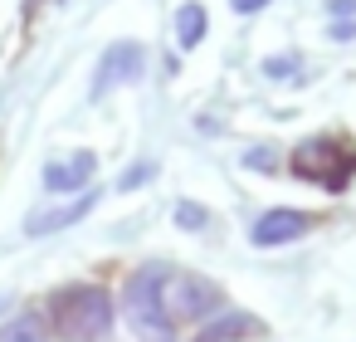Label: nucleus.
<instances>
[{"instance_id":"1","label":"nucleus","mask_w":356,"mask_h":342,"mask_svg":"<svg viewBox=\"0 0 356 342\" xmlns=\"http://www.w3.org/2000/svg\"><path fill=\"white\" fill-rule=\"evenodd\" d=\"M118 303L103 283H69L49 298V322L64 342H103L113 332Z\"/></svg>"},{"instance_id":"2","label":"nucleus","mask_w":356,"mask_h":342,"mask_svg":"<svg viewBox=\"0 0 356 342\" xmlns=\"http://www.w3.org/2000/svg\"><path fill=\"white\" fill-rule=\"evenodd\" d=\"M293 171L302 181H322L332 196L346 186V176L356 171V147H337V142H302L293 152Z\"/></svg>"},{"instance_id":"3","label":"nucleus","mask_w":356,"mask_h":342,"mask_svg":"<svg viewBox=\"0 0 356 342\" xmlns=\"http://www.w3.org/2000/svg\"><path fill=\"white\" fill-rule=\"evenodd\" d=\"M166 283H171V269H166V264H142V269L127 279L122 308H127L132 327H137V322H152V318H166Z\"/></svg>"},{"instance_id":"4","label":"nucleus","mask_w":356,"mask_h":342,"mask_svg":"<svg viewBox=\"0 0 356 342\" xmlns=\"http://www.w3.org/2000/svg\"><path fill=\"white\" fill-rule=\"evenodd\" d=\"M307 230H312V215H307V210L278 205V210H264V215L254 220L249 240H254L259 249H273V244H293V240H302Z\"/></svg>"},{"instance_id":"5","label":"nucleus","mask_w":356,"mask_h":342,"mask_svg":"<svg viewBox=\"0 0 356 342\" xmlns=\"http://www.w3.org/2000/svg\"><path fill=\"white\" fill-rule=\"evenodd\" d=\"M176 298L166 303V308H176L181 318H210L215 308H220V288L215 283H205V279H186V274H171V283H166Z\"/></svg>"},{"instance_id":"6","label":"nucleus","mask_w":356,"mask_h":342,"mask_svg":"<svg viewBox=\"0 0 356 342\" xmlns=\"http://www.w3.org/2000/svg\"><path fill=\"white\" fill-rule=\"evenodd\" d=\"M142 64H147V54H142V45H132V40H122V45H113L108 54H103V64H98V93L113 84V79H122V84H132V79H142Z\"/></svg>"},{"instance_id":"7","label":"nucleus","mask_w":356,"mask_h":342,"mask_svg":"<svg viewBox=\"0 0 356 342\" xmlns=\"http://www.w3.org/2000/svg\"><path fill=\"white\" fill-rule=\"evenodd\" d=\"M93 171H98V157H93V152H79L74 162H49V166H44V191H49V196L79 191V186H88Z\"/></svg>"},{"instance_id":"8","label":"nucleus","mask_w":356,"mask_h":342,"mask_svg":"<svg viewBox=\"0 0 356 342\" xmlns=\"http://www.w3.org/2000/svg\"><path fill=\"white\" fill-rule=\"evenodd\" d=\"M93 205H98V191H83L79 201H69V205H59V210L30 215V220H25V230H30V235H54V230H69V225H79Z\"/></svg>"},{"instance_id":"9","label":"nucleus","mask_w":356,"mask_h":342,"mask_svg":"<svg viewBox=\"0 0 356 342\" xmlns=\"http://www.w3.org/2000/svg\"><path fill=\"white\" fill-rule=\"evenodd\" d=\"M205 30H210L205 6H200V0H186V6L176 10V45H181V49H195V45L205 40Z\"/></svg>"},{"instance_id":"10","label":"nucleus","mask_w":356,"mask_h":342,"mask_svg":"<svg viewBox=\"0 0 356 342\" xmlns=\"http://www.w3.org/2000/svg\"><path fill=\"white\" fill-rule=\"evenodd\" d=\"M249 332H259V318H249V313H220L205 322V342H239Z\"/></svg>"},{"instance_id":"11","label":"nucleus","mask_w":356,"mask_h":342,"mask_svg":"<svg viewBox=\"0 0 356 342\" xmlns=\"http://www.w3.org/2000/svg\"><path fill=\"white\" fill-rule=\"evenodd\" d=\"M0 342H44V322H40V313H20V318H10L6 327H0Z\"/></svg>"},{"instance_id":"12","label":"nucleus","mask_w":356,"mask_h":342,"mask_svg":"<svg viewBox=\"0 0 356 342\" xmlns=\"http://www.w3.org/2000/svg\"><path fill=\"white\" fill-rule=\"evenodd\" d=\"M176 225L195 235V230H205V225H210V210H205V205H195V201H176Z\"/></svg>"},{"instance_id":"13","label":"nucleus","mask_w":356,"mask_h":342,"mask_svg":"<svg viewBox=\"0 0 356 342\" xmlns=\"http://www.w3.org/2000/svg\"><path fill=\"white\" fill-rule=\"evenodd\" d=\"M152 176H156V162H137V166L118 181V191H132V186H142V181H152Z\"/></svg>"},{"instance_id":"14","label":"nucleus","mask_w":356,"mask_h":342,"mask_svg":"<svg viewBox=\"0 0 356 342\" xmlns=\"http://www.w3.org/2000/svg\"><path fill=\"white\" fill-rule=\"evenodd\" d=\"M244 166H249V171H278V162H273V157H268L264 147H254V152L244 157Z\"/></svg>"},{"instance_id":"15","label":"nucleus","mask_w":356,"mask_h":342,"mask_svg":"<svg viewBox=\"0 0 356 342\" xmlns=\"http://www.w3.org/2000/svg\"><path fill=\"white\" fill-rule=\"evenodd\" d=\"M293 69H298V59H268V64H264L268 79H293Z\"/></svg>"},{"instance_id":"16","label":"nucleus","mask_w":356,"mask_h":342,"mask_svg":"<svg viewBox=\"0 0 356 342\" xmlns=\"http://www.w3.org/2000/svg\"><path fill=\"white\" fill-rule=\"evenodd\" d=\"M327 40H337V45H346V40H356V20H332V30H327Z\"/></svg>"},{"instance_id":"17","label":"nucleus","mask_w":356,"mask_h":342,"mask_svg":"<svg viewBox=\"0 0 356 342\" xmlns=\"http://www.w3.org/2000/svg\"><path fill=\"white\" fill-rule=\"evenodd\" d=\"M234 6V15H259L264 6H273V0H229Z\"/></svg>"},{"instance_id":"18","label":"nucleus","mask_w":356,"mask_h":342,"mask_svg":"<svg viewBox=\"0 0 356 342\" xmlns=\"http://www.w3.org/2000/svg\"><path fill=\"white\" fill-rule=\"evenodd\" d=\"M327 10H332L337 20H346V15L356 20V0H327Z\"/></svg>"},{"instance_id":"19","label":"nucleus","mask_w":356,"mask_h":342,"mask_svg":"<svg viewBox=\"0 0 356 342\" xmlns=\"http://www.w3.org/2000/svg\"><path fill=\"white\" fill-rule=\"evenodd\" d=\"M0 308H6V298H0Z\"/></svg>"},{"instance_id":"20","label":"nucleus","mask_w":356,"mask_h":342,"mask_svg":"<svg viewBox=\"0 0 356 342\" xmlns=\"http://www.w3.org/2000/svg\"><path fill=\"white\" fill-rule=\"evenodd\" d=\"M200 342H205V337H200Z\"/></svg>"}]
</instances>
